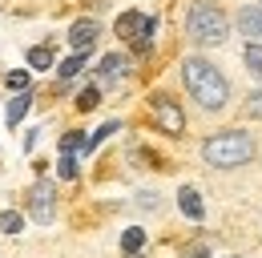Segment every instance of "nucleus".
Returning <instances> with one entry per match:
<instances>
[{
    "label": "nucleus",
    "mask_w": 262,
    "mask_h": 258,
    "mask_svg": "<svg viewBox=\"0 0 262 258\" xmlns=\"http://www.w3.org/2000/svg\"><path fill=\"white\" fill-rule=\"evenodd\" d=\"M182 81H186V89L194 97L202 109H222L230 101V85L226 77L218 73V64H210L206 57H190V61H182Z\"/></svg>",
    "instance_id": "obj_1"
},
{
    "label": "nucleus",
    "mask_w": 262,
    "mask_h": 258,
    "mask_svg": "<svg viewBox=\"0 0 262 258\" xmlns=\"http://www.w3.org/2000/svg\"><path fill=\"white\" fill-rule=\"evenodd\" d=\"M250 158H254V137L242 129H222V133L202 141V161L214 169H238Z\"/></svg>",
    "instance_id": "obj_2"
},
{
    "label": "nucleus",
    "mask_w": 262,
    "mask_h": 258,
    "mask_svg": "<svg viewBox=\"0 0 262 258\" xmlns=\"http://www.w3.org/2000/svg\"><path fill=\"white\" fill-rule=\"evenodd\" d=\"M186 32H190L194 45L214 49V45H222L230 36V20L214 0H194V4H190V16H186Z\"/></svg>",
    "instance_id": "obj_3"
},
{
    "label": "nucleus",
    "mask_w": 262,
    "mask_h": 258,
    "mask_svg": "<svg viewBox=\"0 0 262 258\" xmlns=\"http://www.w3.org/2000/svg\"><path fill=\"white\" fill-rule=\"evenodd\" d=\"M149 109H154V121H158L162 133H169V137L186 133V113H182V105H178L169 93H154L149 97Z\"/></svg>",
    "instance_id": "obj_4"
},
{
    "label": "nucleus",
    "mask_w": 262,
    "mask_h": 258,
    "mask_svg": "<svg viewBox=\"0 0 262 258\" xmlns=\"http://www.w3.org/2000/svg\"><path fill=\"white\" fill-rule=\"evenodd\" d=\"M29 210H33L36 222H53V214H57V193L49 182H36L33 190H29Z\"/></svg>",
    "instance_id": "obj_5"
},
{
    "label": "nucleus",
    "mask_w": 262,
    "mask_h": 258,
    "mask_svg": "<svg viewBox=\"0 0 262 258\" xmlns=\"http://www.w3.org/2000/svg\"><path fill=\"white\" fill-rule=\"evenodd\" d=\"M97 36H101L97 20H77V25L69 29V45H73V53H89V49L97 45Z\"/></svg>",
    "instance_id": "obj_6"
},
{
    "label": "nucleus",
    "mask_w": 262,
    "mask_h": 258,
    "mask_svg": "<svg viewBox=\"0 0 262 258\" xmlns=\"http://www.w3.org/2000/svg\"><path fill=\"white\" fill-rule=\"evenodd\" d=\"M97 77L105 81V85H117V81H125V77H129V57H121V53H109V57L97 64Z\"/></svg>",
    "instance_id": "obj_7"
},
{
    "label": "nucleus",
    "mask_w": 262,
    "mask_h": 258,
    "mask_svg": "<svg viewBox=\"0 0 262 258\" xmlns=\"http://www.w3.org/2000/svg\"><path fill=\"white\" fill-rule=\"evenodd\" d=\"M145 29H149V16H141L137 8H129V12L117 16V36H121V40H141Z\"/></svg>",
    "instance_id": "obj_8"
},
{
    "label": "nucleus",
    "mask_w": 262,
    "mask_h": 258,
    "mask_svg": "<svg viewBox=\"0 0 262 258\" xmlns=\"http://www.w3.org/2000/svg\"><path fill=\"white\" fill-rule=\"evenodd\" d=\"M178 206H182V214H186L190 222H202V214H206V206H202V198H198L194 186H182V190H178Z\"/></svg>",
    "instance_id": "obj_9"
},
{
    "label": "nucleus",
    "mask_w": 262,
    "mask_h": 258,
    "mask_svg": "<svg viewBox=\"0 0 262 258\" xmlns=\"http://www.w3.org/2000/svg\"><path fill=\"white\" fill-rule=\"evenodd\" d=\"M238 25H242V32H246V36H254V40L262 45V4L242 8V12H238Z\"/></svg>",
    "instance_id": "obj_10"
},
{
    "label": "nucleus",
    "mask_w": 262,
    "mask_h": 258,
    "mask_svg": "<svg viewBox=\"0 0 262 258\" xmlns=\"http://www.w3.org/2000/svg\"><path fill=\"white\" fill-rule=\"evenodd\" d=\"M141 246H145V230H141V226H129V230L121 234V250H125L129 258H137Z\"/></svg>",
    "instance_id": "obj_11"
},
{
    "label": "nucleus",
    "mask_w": 262,
    "mask_h": 258,
    "mask_svg": "<svg viewBox=\"0 0 262 258\" xmlns=\"http://www.w3.org/2000/svg\"><path fill=\"white\" fill-rule=\"evenodd\" d=\"M29 105H33V97H29V93L12 97V101H8V109H4V121H8V125H16V121L29 113Z\"/></svg>",
    "instance_id": "obj_12"
},
{
    "label": "nucleus",
    "mask_w": 262,
    "mask_h": 258,
    "mask_svg": "<svg viewBox=\"0 0 262 258\" xmlns=\"http://www.w3.org/2000/svg\"><path fill=\"white\" fill-rule=\"evenodd\" d=\"M242 61H246V69L262 81V45H258V40H250V45L242 49Z\"/></svg>",
    "instance_id": "obj_13"
},
{
    "label": "nucleus",
    "mask_w": 262,
    "mask_h": 258,
    "mask_svg": "<svg viewBox=\"0 0 262 258\" xmlns=\"http://www.w3.org/2000/svg\"><path fill=\"white\" fill-rule=\"evenodd\" d=\"M29 64H33L36 73L53 69V49H49V45H36V49H29Z\"/></svg>",
    "instance_id": "obj_14"
},
{
    "label": "nucleus",
    "mask_w": 262,
    "mask_h": 258,
    "mask_svg": "<svg viewBox=\"0 0 262 258\" xmlns=\"http://www.w3.org/2000/svg\"><path fill=\"white\" fill-rule=\"evenodd\" d=\"M97 101H101V89H97V85H89V89H81V93H77V109H81V113H89V109H97Z\"/></svg>",
    "instance_id": "obj_15"
},
{
    "label": "nucleus",
    "mask_w": 262,
    "mask_h": 258,
    "mask_svg": "<svg viewBox=\"0 0 262 258\" xmlns=\"http://www.w3.org/2000/svg\"><path fill=\"white\" fill-rule=\"evenodd\" d=\"M77 149H89V137L85 133H65L61 137V154H77Z\"/></svg>",
    "instance_id": "obj_16"
},
{
    "label": "nucleus",
    "mask_w": 262,
    "mask_h": 258,
    "mask_svg": "<svg viewBox=\"0 0 262 258\" xmlns=\"http://www.w3.org/2000/svg\"><path fill=\"white\" fill-rule=\"evenodd\" d=\"M0 230H4V234H20V230H25L20 214H16V210H4V214H0Z\"/></svg>",
    "instance_id": "obj_17"
},
{
    "label": "nucleus",
    "mask_w": 262,
    "mask_h": 258,
    "mask_svg": "<svg viewBox=\"0 0 262 258\" xmlns=\"http://www.w3.org/2000/svg\"><path fill=\"white\" fill-rule=\"evenodd\" d=\"M81 69H85V53H73V57H69V61H61V77H77V73H81Z\"/></svg>",
    "instance_id": "obj_18"
},
{
    "label": "nucleus",
    "mask_w": 262,
    "mask_h": 258,
    "mask_svg": "<svg viewBox=\"0 0 262 258\" xmlns=\"http://www.w3.org/2000/svg\"><path fill=\"white\" fill-rule=\"evenodd\" d=\"M4 85L16 89V93H25V89H29V73H25V69H12V73L4 77Z\"/></svg>",
    "instance_id": "obj_19"
},
{
    "label": "nucleus",
    "mask_w": 262,
    "mask_h": 258,
    "mask_svg": "<svg viewBox=\"0 0 262 258\" xmlns=\"http://www.w3.org/2000/svg\"><path fill=\"white\" fill-rule=\"evenodd\" d=\"M57 174H61L65 182H73V178L81 174V169H77V158H73V154H61V165H57Z\"/></svg>",
    "instance_id": "obj_20"
},
{
    "label": "nucleus",
    "mask_w": 262,
    "mask_h": 258,
    "mask_svg": "<svg viewBox=\"0 0 262 258\" xmlns=\"http://www.w3.org/2000/svg\"><path fill=\"white\" fill-rule=\"evenodd\" d=\"M246 113H250V117H262V89H254V93L246 97Z\"/></svg>",
    "instance_id": "obj_21"
}]
</instances>
